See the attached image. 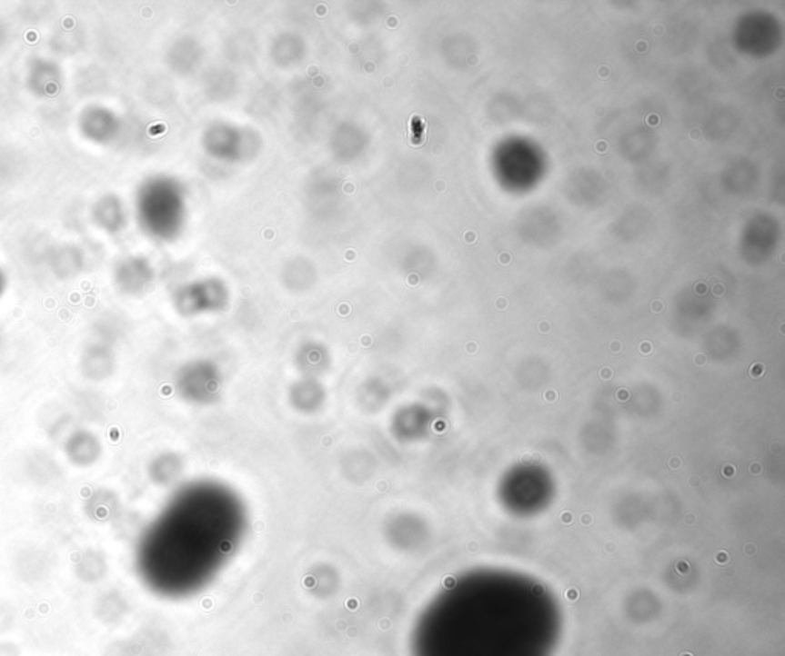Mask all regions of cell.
Masks as SVG:
<instances>
[{
	"mask_svg": "<svg viewBox=\"0 0 785 656\" xmlns=\"http://www.w3.org/2000/svg\"><path fill=\"white\" fill-rule=\"evenodd\" d=\"M238 512L220 497H192L172 508L143 544L142 573L156 592H194L229 552Z\"/></svg>",
	"mask_w": 785,
	"mask_h": 656,
	"instance_id": "1",
	"label": "cell"
},
{
	"mask_svg": "<svg viewBox=\"0 0 785 656\" xmlns=\"http://www.w3.org/2000/svg\"><path fill=\"white\" fill-rule=\"evenodd\" d=\"M62 450L71 465L88 470L102 459L103 442L97 432L88 428H75L62 442Z\"/></svg>",
	"mask_w": 785,
	"mask_h": 656,
	"instance_id": "2",
	"label": "cell"
},
{
	"mask_svg": "<svg viewBox=\"0 0 785 656\" xmlns=\"http://www.w3.org/2000/svg\"><path fill=\"white\" fill-rule=\"evenodd\" d=\"M77 128L85 140L105 146L116 137L118 120L116 114L103 104H89L78 115Z\"/></svg>",
	"mask_w": 785,
	"mask_h": 656,
	"instance_id": "3",
	"label": "cell"
},
{
	"mask_svg": "<svg viewBox=\"0 0 785 656\" xmlns=\"http://www.w3.org/2000/svg\"><path fill=\"white\" fill-rule=\"evenodd\" d=\"M25 82L35 97L53 98L64 88V71L54 60L35 57L28 65Z\"/></svg>",
	"mask_w": 785,
	"mask_h": 656,
	"instance_id": "4",
	"label": "cell"
},
{
	"mask_svg": "<svg viewBox=\"0 0 785 656\" xmlns=\"http://www.w3.org/2000/svg\"><path fill=\"white\" fill-rule=\"evenodd\" d=\"M78 370L88 383H105L116 372V354L113 348L102 341L88 343L78 359Z\"/></svg>",
	"mask_w": 785,
	"mask_h": 656,
	"instance_id": "5",
	"label": "cell"
},
{
	"mask_svg": "<svg viewBox=\"0 0 785 656\" xmlns=\"http://www.w3.org/2000/svg\"><path fill=\"white\" fill-rule=\"evenodd\" d=\"M48 267L57 280H75L86 269V255L80 245L73 243L57 244L49 250Z\"/></svg>",
	"mask_w": 785,
	"mask_h": 656,
	"instance_id": "6",
	"label": "cell"
},
{
	"mask_svg": "<svg viewBox=\"0 0 785 656\" xmlns=\"http://www.w3.org/2000/svg\"><path fill=\"white\" fill-rule=\"evenodd\" d=\"M94 224L107 235H117L125 229L126 216L122 201L114 194H106L98 198L91 209Z\"/></svg>",
	"mask_w": 785,
	"mask_h": 656,
	"instance_id": "7",
	"label": "cell"
},
{
	"mask_svg": "<svg viewBox=\"0 0 785 656\" xmlns=\"http://www.w3.org/2000/svg\"><path fill=\"white\" fill-rule=\"evenodd\" d=\"M74 571L84 583H97L106 573V560L100 551L88 549L80 553L74 564Z\"/></svg>",
	"mask_w": 785,
	"mask_h": 656,
	"instance_id": "8",
	"label": "cell"
},
{
	"mask_svg": "<svg viewBox=\"0 0 785 656\" xmlns=\"http://www.w3.org/2000/svg\"><path fill=\"white\" fill-rule=\"evenodd\" d=\"M6 42H8V26H6L5 20L0 17V49L5 46Z\"/></svg>",
	"mask_w": 785,
	"mask_h": 656,
	"instance_id": "9",
	"label": "cell"
},
{
	"mask_svg": "<svg viewBox=\"0 0 785 656\" xmlns=\"http://www.w3.org/2000/svg\"><path fill=\"white\" fill-rule=\"evenodd\" d=\"M751 377H760L764 374V365L762 363H755L753 367L750 368Z\"/></svg>",
	"mask_w": 785,
	"mask_h": 656,
	"instance_id": "10",
	"label": "cell"
},
{
	"mask_svg": "<svg viewBox=\"0 0 785 656\" xmlns=\"http://www.w3.org/2000/svg\"><path fill=\"white\" fill-rule=\"evenodd\" d=\"M6 287V278L5 273H4V270L0 269V298H2V294L5 292Z\"/></svg>",
	"mask_w": 785,
	"mask_h": 656,
	"instance_id": "11",
	"label": "cell"
},
{
	"mask_svg": "<svg viewBox=\"0 0 785 656\" xmlns=\"http://www.w3.org/2000/svg\"><path fill=\"white\" fill-rule=\"evenodd\" d=\"M5 343H6L5 328H4V327H2V325H0V353H2V350H4V347H5Z\"/></svg>",
	"mask_w": 785,
	"mask_h": 656,
	"instance_id": "12",
	"label": "cell"
},
{
	"mask_svg": "<svg viewBox=\"0 0 785 656\" xmlns=\"http://www.w3.org/2000/svg\"><path fill=\"white\" fill-rule=\"evenodd\" d=\"M617 397H619L621 402L628 401V399H629V392H628V390H619V392L617 393Z\"/></svg>",
	"mask_w": 785,
	"mask_h": 656,
	"instance_id": "13",
	"label": "cell"
},
{
	"mask_svg": "<svg viewBox=\"0 0 785 656\" xmlns=\"http://www.w3.org/2000/svg\"><path fill=\"white\" fill-rule=\"evenodd\" d=\"M650 352H652V345H650V343H641V353H644V354H648V353H650Z\"/></svg>",
	"mask_w": 785,
	"mask_h": 656,
	"instance_id": "14",
	"label": "cell"
},
{
	"mask_svg": "<svg viewBox=\"0 0 785 656\" xmlns=\"http://www.w3.org/2000/svg\"><path fill=\"white\" fill-rule=\"evenodd\" d=\"M679 463H681V461H679V457H677V459H675V457L670 459V466H672L673 470H679Z\"/></svg>",
	"mask_w": 785,
	"mask_h": 656,
	"instance_id": "15",
	"label": "cell"
},
{
	"mask_svg": "<svg viewBox=\"0 0 785 656\" xmlns=\"http://www.w3.org/2000/svg\"><path fill=\"white\" fill-rule=\"evenodd\" d=\"M761 471L762 466L760 465V463H753V465H751V472H755V474H758V472H761Z\"/></svg>",
	"mask_w": 785,
	"mask_h": 656,
	"instance_id": "16",
	"label": "cell"
},
{
	"mask_svg": "<svg viewBox=\"0 0 785 656\" xmlns=\"http://www.w3.org/2000/svg\"><path fill=\"white\" fill-rule=\"evenodd\" d=\"M545 397H547V401H549V402L556 401L557 393L556 392H548L547 396H545Z\"/></svg>",
	"mask_w": 785,
	"mask_h": 656,
	"instance_id": "17",
	"label": "cell"
},
{
	"mask_svg": "<svg viewBox=\"0 0 785 656\" xmlns=\"http://www.w3.org/2000/svg\"><path fill=\"white\" fill-rule=\"evenodd\" d=\"M600 376L605 377V379H609V377H610L609 368H605V370H603V372H600Z\"/></svg>",
	"mask_w": 785,
	"mask_h": 656,
	"instance_id": "18",
	"label": "cell"
},
{
	"mask_svg": "<svg viewBox=\"0 0 785 656\" xmlns=\"http://www.w3.org/2000/svg\"><path fill=\"white\" fill-rule=\"evenodd\" d=\"M498 307L500 310L505 309V307H507V301H505V299H498Z\"/></svg>",
	"mask_w": 785,
	"mask_h": 656,
	"instance_id": "19",
	"label": "cell"
},
{
	"mask_svg": "<svg viewBox=\"0 0 785 656\" xmlns=\"http://www.w3.org/2000/svg\"><path fill=\"white\" fill-rule=\"evenodd\" d=\"M695 363H701L702 365V363H706V358H704L702 354H698L697 359H695Z\"/></svg>",
	"mask_w": 785,
	"mask_h": 656,
	"instance_id": "20",
	"label": "cell"
},
{
	"mask_svg": "<svg viewBox=\"0 0 785 656\" xmlns=\"http://www.w3.org/2000/svg\"><path fill=\"white\" fill-rule=\"evenodd\" d=\"M500 263H503V264H508V263H509V256H508V255L500 256Z\"/></svg>",
	"mask_w": 785,
	"mask_h": 656,
	"instance_id": "21",
	"label": "cell"
},
{
	"mask_svg": "<svg viewBox=\"0 0 785 656\" xmlns=\"http://www.w3.org/2000/svg\"><path fill=\"white\" fill-rule=\"evenodd\" d=\"M697 292H698V293H704V292H706V287H704V285H702V284L701 285L698 284L697 285Z\"/></svg>",
	"mask_w": 785,
	"mask_h": 656,
	"instance_id": "22",
	"label": "cell"
},
{
	"mask_svg": "<svg viewBox=\"0 0 785 656\" xmlns=\"http://www.w3.org/2000/svg\"><path fill=\"white\" fill-rule=\"evenodd\" d=\"M612 352H619V343H612Z\"/></svg>",
	"mask_w": 785,
	"mask_h": 656,
	"instance_id": "23",
	"label": "cell"
}]
</instances>
